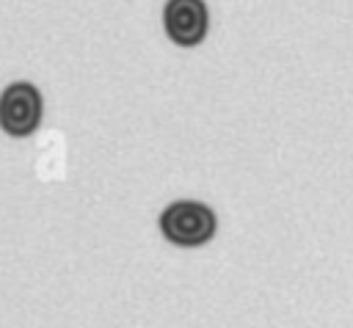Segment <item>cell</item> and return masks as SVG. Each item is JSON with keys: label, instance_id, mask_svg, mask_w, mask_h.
<instances>
[{"label": "cell", "instance_id": "obj_1", "mask_svg": "<svg viewBox=\"0 0 353 328\" xmlns=\"http://www.w3.org/2000/svg\"><path fill=\"white\" fill-rule=\"evenodd\" d=\"M218 229L215 212L201 204V201H171L163 212H160V232L168 243L179 245V248H196L212 240Z\"/></svg>", "mask_w": 353, "mask_h": 328}, {"label": "cell", "instance_id": "obj_2", "mask_svg": "<svg viewBox=\"0 0 353 328\" xmlns=\"http://www.w3.org/2000/svg\"><path fill=\"white\" fill-rule=\"evenodd\" d=\"M41 110H44L41 94L28 80H17L6 85L0 94V127L11 138L33 135L41 121Z\"/></svg>", "mask_w": 353, "mask_h": 328}, {"label": "cell", "instance_id": "obj_3", "mask_svg": "<svg viewBox=\"0 0 353 328\" xmlns=\"http://www.w3.org/2000/svg\"><path fill=\"white\" fill-rule=\"evenodd\" d=\"M165 36L179 47H196L210 28V11L204 0H165L163 8Z\"/></svg>", "mask_w": 353, "mask_h": 328}]
</instances>
